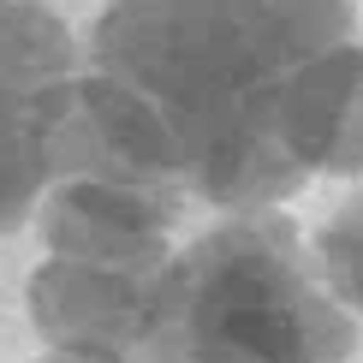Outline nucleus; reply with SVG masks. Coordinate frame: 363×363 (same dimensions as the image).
Instances as JSON below:
<instances>
[{"label":"nucleus","instance_id":"f257e3e1","mask_svg":"<svg viewBox=\"0 0 363 363\" xmlns=\"http://www.w3.org/2000/svg\"><path fill=\"white\" fill-rule=\"evenodd\" d=\"M363 167L352 0H108L60 179H119L262 215Z\"/></svg>","mask_w":363,"mask_h":363},{"label":"nucleus","instance_id":"f03ea898","mask_svg":"<svg viewBox=\"0 0 363 363\" xmlns=\"http://www.w3.org/2000/svg\"><path fill=\"white\" fill-rule=\"evenodd\" d=\"M357 328L322 292L292 220L233 215L167 262L138 363H345Z\"/></svg>","mask_w":363,"mask_h":363},{"label":"nucleus","instance_id":"7ed1b4c3","mask_svg":"<svg viewBox=\"0 0 363 363\" xmlns=\"http://www.w3.org/2000/svg\"><path fill=\"white\" fill-rule=\"evenodd\" d=\"M84 101V54L42 0H0V233L24 226L66 167Z\"/></svg>","mask_w":363,"mask_h":363},{"label":"nucleus","instance_id":"20e7f679","mask_svg":"<svg viewBox=\"0 0 363 363\" xmlns=\"http://www.w3.org/2000/svg\"><path fill=\"white\" fill-rule=\"evenodd\" d=\"M315 262H322L328 286H334L345 304L363 310V191L334 215V226L315 238Z\"/></svg>","mask_w":363,"mask_h":363},{"label":"nucleus","instance_id":"39448f33","mask_svg":"<svg viewBox=\"0 0 363 363\" xmlns=\"http://www.w3.org/2000/svg\"><path fill=\"white\" fill-rule=\"evenodd\" d=\"M42 363H131V357H113V352H54Z\"/></svg>","mask_w":363,"mask_h":363}]
</instances>
